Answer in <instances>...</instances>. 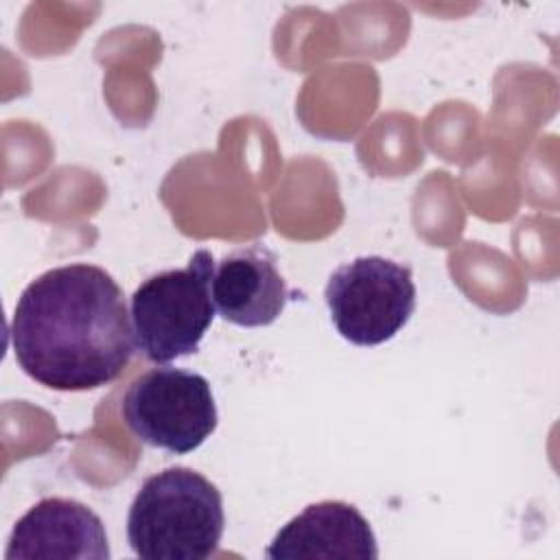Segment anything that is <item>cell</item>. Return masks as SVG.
<instances>
[{"label":"cell","instance_id":"cell-8","mask_svg":"<svg viewBox=\"0 0 560 560\" xmlns=\"http://www.w3.org/2000/svg\"><path fill=\"white\" fill-rule=\"evenodd\" d=\"M271 560L339 558L376 560V536L368 518L346 501L306 505L273 536L265 551Z\"/></svg>","mask_w":560,"mask_h":560},{"label":"cell","instance_id":"cell-4","mask_svg":"<svg viewBox=\"0 0 560 560\" xmlns=\"http://www.w3.org/2000/svg\"><path fill=\"white\" fill-rule=\"evenodd\" d=\"M120 411L140 442L175 455L199 448L219 422L206 376L168 365L140 374L127 387Z\"/></svg>","mask_w":560,"mask_h":560},{"label":"cell","instance_id":"cell-7","mask_svg":"<svg viewBox=\"0 0 560 560\" xmlns=\"http://www.w3.org/2000/svg\"><path fill=\"white\" fill-rule=\"evenodd\" d=\"M210 293L217 313L243 328L273 324L289 302V289L278 271L276 256L262 243L223 256L214 265Z\"/></svg>","mask_w":560,"mask_h":560},{"label":"cell","instance_id":"cell-3","mask_svg":"<svg viewBox=\"0 0 560 560\" xmlns=\"http://www.w3.org/2000/svg\"><path fill=\"white\" fill-rule=\"evenodd\" d=\"M212 273L210 249H197L184 269L160 271L133 291V343L149 361L171 363L199 350L217 311L210 293Z\"/></svg>","mask_w":560,"mask_h":560},{"label":"cell","instance_id":"cell-5","mask_svg":"<svg viewBox=\"0 0 560 560\" xmlns=\"http://www.w3.org/2000/svg\"><path fill=\"white\" fill-rule=\"evenodd\" d=\"M324 298L337 332L368 348L389 341L405 328L416 308V284L407 265L359 256L330 273Z\"/></svg>","mask_w":560,"mask_h":560},{"label":"cell","instance_id":"cell-2","mask_svg":"<svg viewBox=\"0 0 560 560\" xmlns=\"http://www.w3.org/2000/svg\"><path fill=\"white\" fill-rule=\"evenodd\" d=\"M223 527L219 488L186 466L147 477L127 514V540L142 560H206L217 553Z\"/></svg>","mask_w":560,"mask_h":560},{"label":"cell","instance_id":"cell-6","mask_svg":"<svg viewBox=\"0 0 560 560\" xmlns=\"http://www.w3.org/2000/svg\"><path fill=\"white\" fill-rule=\"evenodd\" d=\"M105 525L88 505L74 499L48 497L35 503L11 529L7 560L63 558L107 560Z\"/></svg>","mask_w":560,"mask_h":560},{"label":"cell","instance_id":"cell-1","mask_svg":"<svg viewBox=\"0 0 560 560\" xmlns=\"http://www.w3.org/2000/svg\"><path fill=\"white\" fill-rule=\"evenodd\" d=\"M9 341L22 372L57 392L116 381L136 346L122 289L88 262L37 276L18 298Z\"/></svg>","mask_w":560,"mask_h":560}]
</instances>
